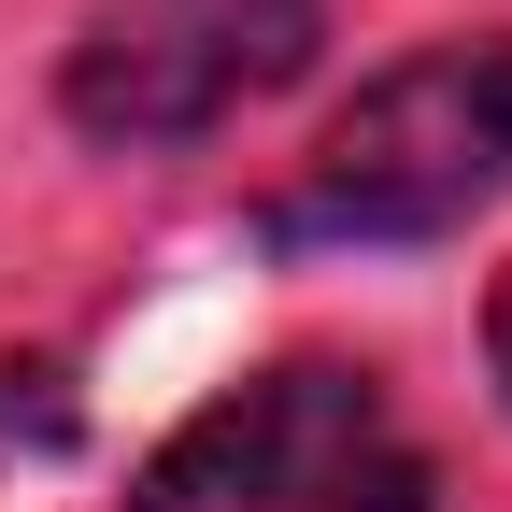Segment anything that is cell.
<instances>
[{
    "instance_id": "3",
    "label": "cell",
    "mask_w": 512,
    "mask_h": 512,
    "mask_svg": "<svg viewBox=\"0 0 512 512\" xmlns=\"http://www.w3.org/2000/svg\"><path fill=\"white\" fill-rule=\"evenodd\" d=\"M313 43H328V0H100L57 57V114L100 157H171L299 86Z\"/></svg>"
},
{
    "instance_id": "4",
    "label": "cell",
    "mask_w": 512,
    "mask_h": 512,
    "mask_svg": "<svg viewBox=\"0 0 512 512\" xmlns=\"http://www.w3.org/2000/svg\"><path fill=\"white\" fill-rule=\"evenodd\" d=\"M57 427H72V370L15 356V370H0V441H57Z\"/></svg>"
},
{
    "instance_id": "1",
    "label": "cell",
    "mask_w": 512,
    "mask_h": 512,
    "mask_svg": "<svg viewBox=\"0 0 512 512\" xmlns=\"http://www.w3.org/2000/svg\"><path fill=\"white\" fill-rule=\"evenodd\" d=\"M512 185V43H413L285 171L271 242H441Z\"/></svg>"
},
{
    "instance_id": "5",
    "label": "cell",
    "mask_w": 512,
    "mask_h": 512,
    "mask_svg": "<svg viewBox=\"0 0 512 512\" xmlns=\"http://www.w3.org/2000/svg\"><path fill=\"white\" fill-rule=\"evenodd\" d=\"M484 356H498V399H512V271H498V299H484Z\"/></svg>"
},
{
    "instance_id": "2",
    "label": "cell",
    "mask_w": 512,
    "mask_h": 512,
    "mask_svg": "<svg viewBox=\"0 0 512 512\" xmlns=\"http://www.w3.org/2000/svg\"><path fill=\"white\" fill-rule=\"evenodd\" d=\"M128 512H427V441L370 370L271 356L128 470Z\"/></svg>"
}]
</instances>
